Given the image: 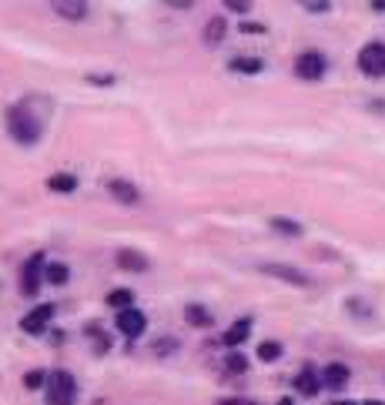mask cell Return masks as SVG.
<instances>
[{
	"instance_id": "2",
	"label": "cell",
	"mask_w": 385,
	"mask_h": 405,
	"mask_svg": "<svg viewBox=\"0 0 385 405\" xmlns=\"http://www.w3.org/2000/svg\"><path fill=\"white\" fill-rule=\"evenodd\" d=\"M44 399L47 405H74L77 402V382L71 372H51L47 385H44Z\"/></svg>"
},
{
	"instance_id": "4",
	"label": "cell",
	"mask_w": 385,
	"mask_h": 405,
	"mask_svg": "<svg viewBox=\"0 0 385 405\" xmlns=\"http://www.w3.org/2000/svg\"><path fill=\"white\" fill-rule=\"evenodd\" d=\"M258 272H261V275H268V278H278V281H288V285H298V288L311 285V278H308L305 272H298L295 265H282V261H261V265H258Z\"/></svg>"
},
{
	"instance_id": "16",
	"label": "cell",
	"mask_w": 385,
	"mask_h": 405,
	"mask_svg": "<svg viewBox=\"0 0 385 405\" xmlns=\"http://www.w3.org/2000/svg\"><path fill=\"white\" fill-rule=\"evenodd\" d=\"M184 318H188V325H195V329H208V325H211V311L201 308V305H195V302L184 308Z\"/></svg>"
},
{
	"instance_id": "25",
	"label": "cell",
	"mask_w": 385,
	"mask_h": 405,
	"mask_svg": "<svg viewBox=\"0 0 385 405\" xmlns=\"http://www.w3.org/2000/svg\"><path fill=\"white\" fill-rule=\"evenodd\" d=\"M302 7H305L308 14H325V10H329L332 3H329V0H305Z\"/></svg>"
},
{
	"instance_id": "31",
	"label": "cell",
	"mask_w": 385,
	"mask_h": 405,
	"mask_svg": "<svg viewBox=\"0 0 385 405\" xmlns=\"http://www.w3.org/2000/svg\"><path fill=\"white\" fill-rule=\"evenodd\" d=\"M241 30H245V34H261L265 27H261V24H245V27H241Z\"/></svg>"
},
{
	"instance_id": "33",
	"label": "cell",
	"mask_w": 385,
	"mask_h": 405,
	"mask_svg": "<svg viewBox=\"0 0 385 405\" xmlns=\"http://www.w3.org/2000/svg\"><path fill=\"white\" fill-rule=\"evenodd\" d=\"M362 405H385V402H379V399H368V402H362Z\"/></svg>"
},
{
	"instance_id": "15",
	"label": "cell",
	"mask_w": 385,
	"mask_h": 405,
	"mask_svg": "<svg viewBox=\"0 0 385 405\" xmlns=\"http://www.w3.org/2000/svg\"><path fill=\"white\" fill-rule=\"evenodd\" d=\"M225 34H228V21L225 17H211L205 24V44L208 47H218L225 41Z\"/></svg>"
},
{
	"instance_id": "3",
	"label": "cell",
	"mask_w": 385,
	"mask_h": 405,
	"mask_svg": "<svg viewBox=\"0 0 385 405\" xmlns=\"http://www.w3.org/2000/svg\"><path fill=\"white\" fill-rule=\"evenodd\" d=\"M44 254H30L27 258V265L21 268V295L27 298H34L37 292H41V281H44Z\"/></svg>"
},
{
	"instance_id": "21",
	"label": "cell",
	"mask_w": 385,
	"mask_h": 405,
	"mask_svg": "<svg viewBox=\"0 0 385 405\" xmlns=\"http://www.w3.org/2000/svg\"><path fill=\"white\" fill-rule=\"evenodd\" d=\"M272 228L282 231V234H292V238H298V234H302V225H298V221H292V218H272Z\"/></svg>"
},
{
	"instance_id": "20",
	"label": "cell",
	"mask_w": 385,
	"mask_h": 405,
	"mask_svg": "<svg viewBox=\"0 0 385 405\" xmlns=\"http://www.w3.org/2000/svg\"><path fill=\"white\" fill-rule=\"evenodd\" d=\"M44 278L51 281V285H67V278H71V268H67V265H60V261H54V265H47V268H44Z\"/></svg>"
},
{
	"instance_id": "34",
	"label": "cell",
	"mask_w": 385,
	"mask_h": 405,
	"mask_svg": "<svg viewBox=\"0 0 385 405\" xmlns=\"http://www.w3.org/2000/svg\"><path fill=\"white\" fill-rule=\"evenodd\" d=\"M332 405H355V402H345V399H342V402H332Z\"/></svg>"
},
{
	"instance_id": "13",
	"label": "cell",
	"mask_w": 385,
	"mask_h": 405,
	"mask_svg": "<svg viewBox=\"0 0 385 405\" xmlns=\"http://www.w3.org/2000/svg\"><path fill=\"white\" fill-rule=\"evenodd\" d=\"M118 265H121L124 272H134V275H141V272H148V265H151V261H148L144 254L138 252V248H121V252H118Z\"/></svg>"
},
{
	"instance_id": "5",
	"label": "cell",
	"mask_w": 385,
	"mask_h": 405,
	"mask_svg": "<svg viewBox=\"0 0 385 405\" xmlns=\"http://www.w3.org/2000/svg\"><path fill=\"white\" fill-rule=\"evenodd\" d=\"M325 67H329V61H325V54H318V51H305L295 57V74L302 77V80H318V77L325 74Z\"/></svg>"
},
{
	"instance_id": "6",
	"label": "cell",
	"mask_w": 385,
	"mask_h": 405,
	"mask_svg": "<svg viewBox=\"0 0 385 405\" xmlns=\"http://www.w3.org/2000/svg\"><path fill=\"white\" fill-rule=\"evenodd\" d=\"M359 67L368 77H385V44H365L359 51Z\"/></svg>"
},
{
	"instance_id": "11",
	"label": "cell",
	"mask_w": 385,
	"mask_h": 405,
	"mask_svg": "<svg viewBox=\"0 0 385 405\" xmlns=\"http://www.w3.org/2000/svg\"><path fill=\"white\" fill-rule=\"evenodd\" d=\"M295 392H302V395H308V399H311V395H318V392H322V375H318L311 365H308V369H302V372L295 375Z\"/></svg>"
},
{
	"instance_id": "22",
	"label": "cell",
	"mask_w": 385,
	"mask_h": 405,
	"mask_svg": "<svg viewBox=\"0 0 385 405\" xmlns=\"http://www.w3.org/2000/svg\"><path fill=\"white\" fill-rule=\"evenodd\" d=\"M44 385H47V372H44V369H34V372L24 375V388H30V392H37V388H44Z\"/></svg>"
},
{
	"instance_id": "23",
	"label": "cell",
	"mask_w": 385,
	"mask_h": 405,
	"mask_svg": "<svg viewBox=\"0 0 385 405\" xmlns=\"http://www.w3.org/2000/svg\"><path fill=\"white\" fill-rule=\"evenodd\" d=\"M278 355H282V342H261L258 345V358L261 362H275Z\"/></svg>"
},
{
	"instance_id": "9",
	"label": "cell",
	"mask_w": 385,
	"mask_h": 405,
	"mask_svg": "<svg viewBox=\"0 0 385 405\" xmlns=\"http://www.w3.org/2000/svg\"><path fill=\"white\" fill-rule=\"evenodd\" d=\"M107 195H111L114 201H121V204H138L141 201L138 184H131V181H124V177H111V181H107Z\"/></svg>"
},
{
	"instance_id": "27",
	"label": "cell",
	"mask_w": 385,
	"mask_h": 405,
	"mask_svg": "<svg viewBox=\"0 0 385 405\" xmlns=\"http://www.w3.org/2000/svg\"><path fill=\"white\" fill-rule=\"evenodd\" d=\"M175 349H178V342H175V338H161V342H154V352H157V355L175 352Z\"/></svg>"
},
{
	"instance_id": "28",
	"label": "cell",
	"mask_w": 385,
	"mask_h": 405,
	"mask_svg": "<svg viewBox=\"0 0 385 405\" xmlns=\"http://www.w3.org/2000/svg\"><path fill=\"white\" fill-rule=\"evenodd\" d=\"M225 7H228V10H234V14H248V10H252V3H248V0H225Z\"/></svg>"
},
{
	"instance_id": "35",
	"label": "cell",
	"mask_w": 385,
	"mask_h": 405,
	"mask_svg": "<svg viewBox=\"0 0 385 405\" xmlns=\"http://www.w3.org/2000/svg\"><path fill=\"white\" fill-rule=\"evenodd\" d=\"M278 405H292V402H288V399H282V402H278Z\"/></svg>"
},
{
	"instance_id": "12",
	"label": "cell",
	"mask_w": 385,
	"mask_h": 405,
	"mask_svg": "<svg viewBox=\"0 0 385 405\" xmlns=\"http://www.w3.org/2000/svg\"><path fill=\"white\" fill-rule=\"evenodd\" d=\"M54 14L64 21H84L87 17V3L84 0H54Z\"/></svg>"
},
{
	"instance_id": "18",
	"label": "cell",
	"mask_w": 385,
	"mask_h": 405,
	"mask_svg": "<svg viewBox=\"0 0 385 405\" xmlns=\"http://www.w3.org/2000/svg\"><path fill=\"white\" fill-rule=\"evenodd\" d=\"M228 67L238 71V74H258V71L265 67V61H261V57H234Z\"/></svg>"
},
{
	"instance_id": "14",
	"label": "cell",
	"mask_w": 385,
	"mask_h": 405,
	"mask_svg": "<svg viewBox=\"0 0 385 405\" xmlns=\"http://www.w3.org/2000/svg\"><path fill=\"white\" fill-rule=\"evenodd\" d=\"M248 335H252V318H238V322L221 335V342H225L228 349H238L241 342H248Z\"/></svg>"
},
{
	"instance_id": "19",
	"label": "cell",
	"mask_w": 385,
	"mask_h": 405,
	"mask_svg": "<svg viewBox=\"0 0 385 405\" xmlns=\"http://www.w3.org/2000/svg\"><path fill=\"white\" fill-rule=\"evenodd\" d=\"M134 292L131 288H114V292H107V305L111 308H118V311H124V308H134Z\"/></svg>"
},
{
	"instance_id": "1",
	"label": "cell",
	"mask_w": 385,
	"mask_h": 405,
	"mask_svg": "<svg viewBox=\"0 0 385 405\" xmlns=\"http://www.w3.org/2000/svg\"><path fill=\"white\" fill-rule=\"evenodd\" d=\"M7 131H10V138H14L17 144H24V148H34V144L44 138V114L34 111V98L7 107Z\"/></svg>"
},
{
	"instance_id": "10",
	"label": "cell",
	"mask_w": 385,
	"mask_h": 405,
	"mask_svg": "<svg viewBox=\"0 0 385 405\" xmlns=\"http://www.w3.org/2000/svg\"><path fill=\"white\" fill-rule=\"evenodd\" d=\"M349 365H342V362H332V365H325V372H322V388H345L349 385Z\"/></svg>"
},
{
	"instance_id": "7",
	"label": "cell",
	"mask_w": 385,
	"mask_h": 405,
	"mask_svg": "<svg viewBox=\"0 0 385 405\" xmlns=\"http://www.w3.org/2000/svg\"><path fill=\"white\" fill-rule=\"evenodd\" d=\"M118 329L124 338H138L148 329V315L141 308H124V311H118Z\"/></svg>"
},
{
	"instance_id": "17",
	"label": "cell",
	"mask_w": 385,
	"mask_h": 405,
	"mask_svg": "<svg viewBox=\"0 0 385 405\" xmlns=\"http://www.w3.org/2000/svg\"><path fill=\"white\" fill-rule=\"evenodd\" d=\"M47 188L57 191V195H71V191H77V177L74 175H51L47 177Z\"/></svg>"
},
{
	"instance_id": "30",
	"label": "cell",
	"mask_w": 385,
	"mask_h": 405,
	"mask_svg": "<svg viewBox=\"0 0 385 405\" xmlns=\"http://www.w3.org/2000/svg\"><path fill=\"white\" fill-rule=\"evenodd\" d=\"M218 405H258V402H245V399H221Z\"/></svg>"
},
{
	"instance_id": "29",
	"label": "cell",
	"mask_w": 385,
	"mask_h": 405,
	"mask_svg": "<svg viewBox=\"0 0 385 405\" xmlns=\"http://www.w3.org/2000/svg\"><path fill=\"white\" fill-rule=\"evenodd\" d=\"M168 7H175V10H188V7H195L191 0H168Z\"/></svg>"
},
{
	"instance_id": "8",
	"label": "cell",
	"mask_w": 385,
	"mask_h": 405,
	"mask_svg": "<svg viewBox=\"0 0 385 405\" xmlns=\"http://www.w3.org/2000/svg\"><path fill=\"white\" fill-rule=\"evenodd\" d=\"M51 318H54V305L44 302V305H37V308H30L24 318H21V329H24L27 335H41V331L47 329Z\"/></svg>"
},
{
	"instance_id": "26",
	"label": "cell",
	"mask_w": 385,
	"mask_h": 405,
	"mask_svg": "<svg viewBox=\"0 0 385 405\" xmlns=\"http://www.w3.org/2000/svg\"><path fill=\"white\" fill-rule=\"evenodd\" d=\"M87 335H91V338L98 342V352H107V349H111V342H107L101 331H98V325H87Z\"/></svg>"
},
{
	"instance_id": "32",
	"label": "cell",
	"mask_w": 385,
	"mask_h": 405,
	"mask_svg": "<svg viewBox=\"0 0 385 405\" xmlns=\"http://www.w3.org/2000/svg\"><path fill=\"white\" fill-rule=\"evenodd\" d=\"M372 7H375V10H385V0H372Z\"/></svg>"
},
{
	"instance_id": "24",
	"label": "cell",
	"mask_w": 385,
	"mask_h": 405,
	"mask_svg": "<svg viewBox=\"0 0 385 405\" xmlns=\"http://www.w3.org/2000/svg\"><path fill=\"white\" fill-rule=\"evenodd\" d=\"M245 369H248V358H245V355H228V358H225V372H231V375H241V372H245Z\"/></svg>"
}]
</instances>
